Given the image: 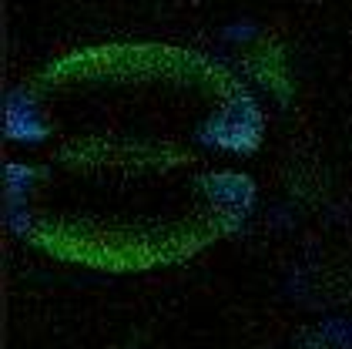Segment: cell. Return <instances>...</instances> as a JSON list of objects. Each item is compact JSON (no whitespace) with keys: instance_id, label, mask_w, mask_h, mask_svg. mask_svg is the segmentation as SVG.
<instances>
[{"instance_id":"cell-2","label":"cell","mask_w":352,"mask_h":349,"mask_svg":"<svg viewBox=\"0 0 352 349\" xmlns=\"http://www.w3.org/2000/svg\"><path fill=\"white\" fill-rule=\"evenodd\" d=\"M3 134L10 141H21V145H41L51 134V128L44 125L41 107H37V98L24 87H14L3 98Z\"/></svg>"},{"instance_id":"cell-3","label":"cell","mask_w":352,"mask_h":349,"mask_svg":"<svg viewBox=\"0 0 352 349\" xmlns=\"http://www.w3.org/2000/svg\"><path fill=\"white\" fill-rule=\"evenodd\" d=\"M201 191L208 195V202L218 205L221 212H228L232 218H245L255 205V182L248 175L239 171H215L201 178Z\"/></svg>"},{"instance_id":"cell-1","label":"cell","mask_w":352,"mask_h":349,"mask_svg":"<svg viewBox=\"0 0 352 349\" xmlns=\"http://www.w3.org/2000/svg\"><path fill=\"white\" fill-rule=\"evenodd\" d=\"M265 138V118L252 94H232L208 121H201L198 141L205 148H218L225 155H252Z\"/></svg>"},{"instance_id":"cell-4","label":"cell","mask_w":352,"mask_h":349,"mask_svg":"<svg viewBox=\"0 0 352 349\" xmlns=\"http://www.w3.org/2000/svg\"><path fill=\"white\" fill-rule=\"evenodd\" d=\"M258 37V24L255 21H235V24L221 27V41L225 44H252Z\"/></svg>"}]
</instances>
